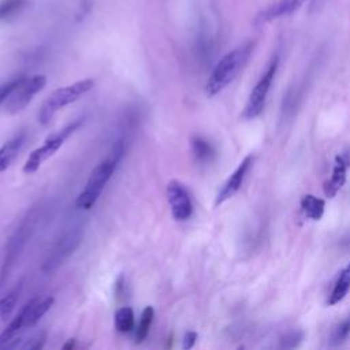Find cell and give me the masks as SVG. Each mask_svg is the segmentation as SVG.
I'll use <instances>...</instances> for the list:
<instances>
[{
  "instance_id": "44dd1931",
  "label": "cell",
  "mask_w": 350,
  "mask_h": 350,
  "mask_svg": "<svg viewBox=\"0 0 350 350\" xmlns=\"http://www.w3.org/2000/svg\"><path fill=\"white\" fill-rule=\"evenodd\" d=\"M26 5L27 0H0V21L15 18Z\"/></svg>"
},
{
  "instance_id": "3957f363",
  "label": "cell",
  "mask_w": 350,
  "mask_h": 350,
  "mask_svg": "<svg viewBox=\"0 0 350 350\" xmlns=\"http://www.w3.org/2000/svg\"><path fill=\"white\" fill-rule=\"evenodd\" d=\"M93 86H94V81L90 78H86V79L77 81L71 85L57 88L42 103L38 111V122L42 126L48 124L59 109L77 101L79 97L88 93Z\"/></svg>"
},
{
  "instance_id": "cb8c5ba5",
  "label": "cell",
  "mask_w": 350,
  "mask_h": 350,
  "mask_svg": "<svg viewBox=\"0 0 350 350\" xmlns=\"http://www.w3.org/2000/svg\"><path fill=\"white\" fill-rule=\"evenodd\" d=\"M45 338H46V332L45 331H40L38 334L31 336L29 339V342H26V345H23L22 347L27 349V350H38V349H41L44 346Z\"/></svg>"
},
{
  "instance_id": "9a60e30c",
  "label": "cell",
  "mask_w": 350,
  "mask_h": 350,
  "mask_svg": "<svg viewBox=\"0 0 350 350\" xmlns=\"http://www.w3.org/2000/svg\"><path fill=\"white\" fill-rule=\"evenodd\" d=\"M25 328V312L23 308L19 310V313L8 323V325L4 328V331L0 334V349L8 347L11 342L18 339L19 332Z\"/></svg>"
},
{
  "instance_id": "5b68a950",
  "label": "cell",
  "mask_w": 350,
  "mask_h": 350,
  "mask_svg": "<svg viewBox=\"0 0 350 350\" xmlns=\"http://www.w3.org/2000/svg\"><path fill=\"white\" fill-rule=\"evenodd\" d=\"M46 85V77L42 74H36L31 77H21L18 85L14 88L11 94L4 101V109L10 113H16L25 109L33 97L44 89Z\"/></svg>"
},
{
  "instance_id": "e0dca14e",
  "label": "cell",
  "mask_w": 350,
  "mask_h": 350,
  "mask_svg": "<svg viewBox=\"0 0 350 350\" xmlns=\"http://www.w3.org/2000/svg\"><path fill=\"white\" fill-rule=\"evenodd\" d=\"M190 146H191V152H193L196 160L200 163H208L215 156V149H213L212 144L200 135H196L191 138Z\"/></svg>"
},
{
  "instance_id": "8992f818",
  "label": "cell",
  "mask_w": 350,
  "mask_h": 350,
  "mask_svg": "<svg viewBox=\"0 0 350 350\" xmlns=\"http://www.w3.org/2000/svg\"><path fill=\"white\" fill-rule=\"evenodd\" d=\"M81 124V120L78 122H74L71 124H68L67 127H64L62 131L56 133V134H52L51 137H48L44 144L38 148H36L30 154L29 157L26 159L25 164H23V172L25 174H33L36 172L41 164L44 161H46L49 157H52L60 148L62 145L64 144V141L67 139V137L79 127Z\"/></svg>"
},
{
  "instance_id": "7a4b0ae2",
  "label": "cell",
  "mask_w": 350,
  "mask_h": 350,
  "mask_svg": "<svg viewBox=\"0 0 350 350\" xmlns=\"http://www.w3.org/2000/svg\"><path fill=\"white\" fill-rule=\"evenodd\" d=\"M252 51L253 42L249 41L234 48L217 62L205 83V92L209 97L219 94L237 78V75L247 63Z\"/></svg>"
},
{
  "instance_id": "4316f807",
  "label": "cell",
  "mask_w": 350,
  "mask_h": 350,
  "mask_svg": "<svg viewBox=\"0 0 350 350\" xmlns=\"http://www.w3.org/2000/svg\"><path fill=\"white\" fill-rule=\"evenodd\" d=\"M340 245H342L345 249H350V232H347V234L342 238Z\"/></svg>"
},
{
  "instance_id": "ffe728a7",
  "label": "cell",
  "mask_w": 350,
  "mask_h": 350,
  "mask_svg": "<svg viewBox=\"0 0 350 350\" xmlns=\"http://www.w3.org/2000/svg\"><path fill=\"white\" fill-rule=\"evenodd\" d=\"M153 317H154V309L152 306H146L141 313L139 323H138L137 329H135V342L137 343H141L146 339V336L149 334V329L152 327Z\"/></svg>"
},
{
  "instance_id": "ba28073f",
  "label": "cell",
  "mask_w": 350,
  "mask_h": 350,
  "mask_svg": "<svg viewBox=\"0 0 350 350\" xmlns=\"http://www.w3.org/2000/svg\"><path fill=\"white\" fill-rule=\"evenodd\" d=\"M171 215L178 221L187 220L193 213V202L187 189L179 180H170L165 187Z\"/></svg>"
},
{
  "instance_id": "2e32d148",
  "label": "cell",
  "mask_w": 350,
  "mask_h": 350,
  "mask_svg": "<svg viewBox=\"0 0 350 350\" xmlns=\"http://www.w3.org/2000/svg\"><path fill=\"white\" fill-rule=\"evenodd\" d=\"M324 208H325L324 200L313 194H305L301 198V211L304 216L310 220H320L324 215Z\"/></svg>"
},
{
  "instance_id": "8fae6325",
  "label": "cell",
  "mask_w": 350,
  "mask_h": 350,
  "mask_svg": "<svg viewBox=\"0 0 350 350\" xmlns=\"http://www.w3.org/2000/svg\"><path fill=\"white\" fill-rule=\"evenodd\" d=\"M306 0H279L278 3L269 5L268 8H265L264 11H261L256 19L254 23L256 25H264L269 21L278 19L280 16H287L293 12H295Z\"/></svg>"
},
{
  "instance_id": "484cf974",
  "label": "cell",
  "mask_w": 350,
  "mask_h": 350,
  "mask_svg": "<svg viewBox=\"0 0 350 350\" xmlns=\"http://www.w3.org/2000/svg\"><path fill=\"white\" fill-rule=\"evenodd\" d=\"M197 338H198V335H197L196 331H187V332H185V335H183V349H185V350L191 349V347L196 345Z\"/></svg>"
},
{
  "instance_id": "ac0fdd59",
  "label": "cell",
  "mask_w": 350,
  "mask_h": 350,
  "mask_svg": "<svg viewBox=\"0 0 350 350\" xmlns=\"http://www.w3.org/2000/svg\"><path fill=\"white\" fill-rule=\"evenodd\" d=\"M115 328L118 332L126 334L134 328V312L130 306H122L115 312Z\"/></svg>"
},
{
  "instance_id": "d6986e66",
  "label": "cell",
  "mask_w": 350,
  "mask_h": 350,
  "mask_svg": "<svg viewBox=\"0 0 350 350\" xmlns=\"http://www.w3.org/2000/svg\"><path fill=\"white\" fill-rule=\"evenodd\" d=\"M21 290H22V286L18 284L16 287L11 288L4 297L0 298V320H5L14 312Z\"/></svg>"
},
{
  "instance_id": "603a6c76",
  "label": "cell",
  "mask_w": 350,
  "mask_h": 350,
  "mask_svg": "<svg viewBox=\"0 0 350 350\" xmlns=\"http://www.w3.org/2000/svg\"><path fill=\"white\" fill-rule=\"evenodd\" d=\"M302 332L301 331H291L288 334H286L282 340H280V347H284V349H293L295 346H298V343L301 342L302 339Z\"/></svg>"
},
{
  "instance_id": "83f0119b",
  "label": "cell",
  "mask_w": 350,
  "mask_h": 350,
  "mask_svg": "<svg viewBox=\"0 0 350 350\" xmlns=\"http://www.w3.org/2000/svg\"><path fill=\"white\" fill-rule=\"evenodd\" d=\"M74 347V339H70L64 346H63V349L64 350H67V349H72Z\"/></svg>"
},
{
  "instance_id": "5bb4252c",
  "label": "cell",
  "mask_w": 350,
  "mask_h": 350,
  "mask_svg": "<svg viewBox=\"0 0 350 350\" xmlns=\"http://www.w3.org/2000/svg\"><path fill=\"white\" fill-rule=\"evenodd\" d=\"M349 288H350V264H347L340 271V273H339V276H338V279H336V282H335V284L332 287V291H331V294L328 297L327 304L329 306H332V305L340 302L346 297Z\"/></svg>"
},
{
  "instance_id": "9c48e42d",
  "label": "cell",
  "mask_w": 350,
  "mask_h": 350,
  "mask_svg": "<svg viewBox=\"0 0 350 350\" xmlns=\"http://www.w3.org/2000/svg\"><path fill=\"white\" fill-rule=\"evenodd\" d=\"M252 164H253V156H246L239 163V165L235 168V171L228 176V179L224 182V185L219 190L216 200H215V206H219L223 202H226L227 200H230L241 189L243 179H245L246 174L249 172Z\"/></svg>"
},
{
  "instance_id": "d4e9b609",
  "label": "cell",
  "mask_w": 350,
  "mask_h": 350,
  "mask_svg": "<svg viewBox=\"0 0 350 350\" xmlns=\"http://www.w3.org/2000/svg\"><path fill=\"white\" fill-rule=\"evenodd\" d=\"M19 79H21V77H19V78H14V79H11V81H8V82L0 85V105L4 104V101L7 100V97L11 94V92L14 90V88L18 85Z\"/></svg>"
},
{
  "instance_id": "6da1fadb",
  "label": "cell",
  "mask_w": 350,
  "mask_h": 350,
  "mask_svg": "<svg viewBox=\"0 0 350 350\" xmlns=\"http://www.w3.org/2000/svg\"><path fill=\"white\" fill-rule=\"evenodd\" d=\"M123 150H124L123 142L118 141L113 145L111 153L93 168V171L90 172V175L86 180L83 190L78 194V197L75 200L77 208L89 211L90 208L94 206L101 191L104 190L105 185L111 179L112 174L115 172V170L123 156Z\"/></svg>"
},
{
  "instance_id": "52a82bcc",
  "label": "cell",
  "mask_w": 350,
  "mask_h": 350,
  "mask_svg": "<svg viewBox=\"0 0 350 350\" xmlns=\"http://www.w3.org/2000/svg\"><path fill=\"white\" fill-rule=\"evenodd\" d=\"M82 239V234L79 228H72L63 234L48 252L45 260L41 264L42 272H51L59 268L79 246Z\"/></svg>"
},
{
  "instance_id": "4fadbf2b",
  "label": "cell",
  "mask_w": 350,
  "mask_h": 350,
  "mask_svg": "<svg viewBox=\"0 0 350 350\" xmlns=\"http://www.w3.org/2000/svg\"><path fill=\"white\" fill-rule=\"evenodd\" d=\"M23 142H25V134L19 133L14 135L11 139H8L0 148V172H3L10 167V164L14 161V159L19 153Z\"/></svg>"
},
{
  "instance_id": "30bf717a",
  "label": "cell",
  "mask_w": 350,
  "mask_h": 350,
  "mask_svg": "<svg viewBox=\"0 0 350 350\" xmlns=\"http://www.w3.org/2000/svg\"><path fill=\"white\" fill-rule=\"evenodd\" d=\"M350 167V148L343 150L335 157L332 174L328 180L324 183V194L328 198H334L336 193L342 189V186L346 182V171Z\"/></svg>"
},
{
  "instance_id": "277c9868",
  "label": "cell",
  "mask_w": 350,
  "mask_h": 350,
  "mask_svg": "<svg viewBox=\"0 0 350 350\" xmlns=\"http://www.w3.org/2000/svg\"><path fill=\"white\" fill-rule=\"evenodd\" d=\"M278 64H279V56L275 55V56H272L265 72L260 77V79L257 81V83L254 85L253 90L249 94V98H247L246 105L242 112L243 119H246V120L254 119L262 112L269 88L272 85V81H273L276 70H278Z\"/></svg>"
},
{
  "instance_id": "7c38bea8",
  "label": "cell",
  "mask_w": 350,
  "mask_h": 350,
  "mask_svg": "<svg viewBox=\"0 0 350 350\" xmlns=\"http://www.w3.org/2000/svg\"><path fill=\"white\" fill-rule=\"evenodd\" d=\"M55 299L53 297L33 298L23 306L25 312V328H30L38 323V320L51 309Z\"/></svg>"
},
{
  "instance_id": "7402d4cb",
  "label": "cell",
  "mask_w": 350,
  "mask_h": 350,
  "mask_svg": "<svg viewBox=\"0 0 350 350\" xmlns=\"http://www.w3.org/2000/svg\"><path fill=\"white\" fill-rule=\"evenodd\" d=\"M350 335V314L334 325L329 334V345L338 346L343 343Z\"/></svg>"
}]
</instances>
